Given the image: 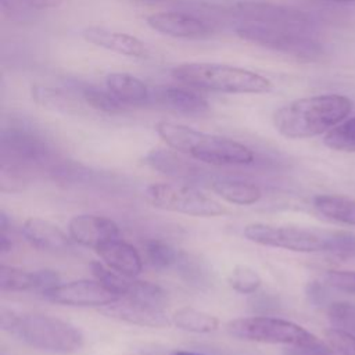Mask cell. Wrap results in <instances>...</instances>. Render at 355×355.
Wrapping results in <instances>:
<instances>
[{
  "label": "cell",
  "mask_w": 355,
  "mask_h": 355,
  "mask_svg": "<svg viewBox=\"0 0 355 355\" xmlns=\"http://www.w3.org/2000/svg\"><path fill=\"white\" fill-rule=\"evenodd\" d=\"M354 108L343 94H319L293 100L279 107L272 116L276 130L287 139H308L327 133L347 119Z\"/></svg>",
  "instance_id": "cell-1"
},
{
  "label": "cell",
  "mask_w": 355,
  "mask_h": 355,
  "mask_svg": "<svg viewBox=\"0 0 355 355\" xmlns=\"http://www.w3.org/2000/svg\"><path fill=\"white\" fill-rule=\"evenodd\" d=\"M155 130L172 150L204 164L222 166L247 165L254 161V153L250 147L225 136L166 121L158 122Z\"/></svg>",
  "instance_id": "cell-2"
},
{
  "label": "cell",
  "mask_w": 355,
  "mask_h": 355,
  "mask_svg": "<svg viewBox=\"0 0 355 355\" xmlns=\"http://www.w3.org/2000/svg\"><path fill=\"white\" fill-rule=\"evenodd\" d=\"M1 327L39 351L68 355L83 345V334L73 324L44 313H15L1 309Z\"/></svg>",
  "instance_id": "cell-3"
},
{
  "label": "cell",
  "mask_w": 355,
  "mask_h": 355,
  "mask_svg": "<svg viewBox=\"0 0 355 355\" xmlns=\"http://www.w3.org/2000/svg\"><path fill=\"white\" fill-rule=\"evenodd\" d=\"M172 76L193 89L229 94H262L272 90V82L254 71L215 62H183L171 71Z\"/></svg>",
  "instance_id": "cell-4"
},
{
  "label": "cell",
  "mask_w": 355,
  "mask_h": 355,
  "mask_svg": "<svg viewBox=\"0 0 355 355\" xmlns=\"http://www.w3.org/2000/svg\"><path fill=\"white\" fill-rule=\"evenodd\" d=\"M234 32L245 42L302 61H313L323 54L315 29L240 21Z\"/></svg>",
  "instance_id": "cell-5"
},
{
  "label": "cell",
  "mask_w": 355,
  "mask_h": 355,
  "mask_svg": "<svg viewBox=\"0 0 355 355\" xmlns=\"http://www.w3.org/2000/svg\"><path fill=\"white\" fill-rule=\"evenodd\" d=\"M226 331L239 340L265 344L302 345L319 340L294 322L270 316H250L230 320L226 324Z\"/></svg>",
  "instance_id": "cell-6"
},
{
  "label": "cell",
  "mask_w": 355,
  "mask_h": 355,
  "mask_svg": "<svg viewBox=\"0 0 355 355\" xmlns=\"http://www.w3.org/2000/svg\"><path fill=\"white\" fill-rule=\"evenodd\" d=\"M144 197L155 208L189 216L211 218L225 214L220 202L186 184L153 183L146 189Z\"/></svg>",
  "instance_id": "cell-7"
},
{
  "label": "cell",
  "mask_w": 355,
  "mask_h": 355,
  "mask_svg": "<svg viewBox=\"0 0 355 355\" xmlns=\"http://www.w3.org/2000/svg\"><path fill=\"white\" fill-rule=\"evenodd\" d=\"M243 234L248 241L255 244L295 252H318L326 250L324 234L308 229L250 223L244 227Z\"/></svg>",
  "instance_id": "cell-8"
},
{
  "label": "cell",
  "mask_w": 355,
  "mask_h": 355,
  "mask_svg": "<svg viewBox=\"0 0 355 355\" xmlns=\"http://www.w3.org/2000/svg\"><path fill=\"white\" fill-rule=\"evenodd\" d=\"M1 157L3 161H10L11 165L19 168L40 165L50 159L51 147L35 129L25 125H11L1 132Z\"/></svg>",
  "instance_id": "cell-9"
},
{
  "label": "cell",
  "mask_w": 355,
  "mask_h": 355,
  "mask_svg": "<svg viewBox=\"0 0 355 355\" xmlns=\"http://www.w3.org/2000/svg\"><path fill=\"white\" fill-rule=\"evenodd\" d=\"M50 302L68 306H107L118 301L119 295L110 291L97 280H73L60 283L42 293Z\"/></svg>",
  "instance_id": "cell-10"
},
{
  "label": "cell",
  "mask_w": 355,
  "mask_h": 355,
  "mask_svg": "<svg viewBox=\"0 0 355 355\" xmlns=\"http://www.w3.org/2000/svg\"><path fill=\"white\" fill-rule=\"evenodd\" d=\"M232 12L241 21L259 22L269 25L295 26L315 29L316 24L312 17L301 10L284 7L263 1H241L232 7Z\"/></svg>",
  "instance_id": "cell-11"
},
{
  "label": "cell",
  "mask_w": 355,
  "mask_h": 355,
  "mask_svg": "<svg viewBox=\"0 0 355 355\" xmlns=\"http://www.w3.org/2000/svg\"><path fill=\"white\" fill-rule=\"evenodd\" d=\"M147 25L162 35L179 39H205L211 36V26L197 15L183 11H161L146 18Z\"/></svg>",
  "instance_id": "cell-12"
},
{
  "label": "cell",
  "mask_w": 355,
  "mask_h": 355,
  "mask_svg": "<svg viewBox=\"0 0 355 355\" xmlns=\"http://www.w3.org/2000/svg\"><path fill=\"white\" fill-rule=\"evenodd\" d=\"M82 37L100 49L116 53L119 55L144 60L150 57V49L144 42L133 35L114 31L105 26L90 25L82 31Z\"/></svg>",
  "instance_id": "cell-13"
},
{
  "label": "cell",
  "mask_w": 355,
  "mask_h": 355,
  "mask_svg": "<svg viewBox=\"0 0 355 355\" xmlns=\"http://www.w3.org/2000/svg\"><path fill=\"white\" fill-rule=\"evenodd\" d=\"M68 234L72 241L97 250L100 245L119 239V227L110 218L82 214L69 220Z\"/></svg>",
  "instance_id": "cell-14"
},
{
  "label": "cell",
  "mask_w": 355,
  "mask_h": 355,
  "mask_svg": "<svg viewBox=\"0 0 355 355\" xmlns=\"http://www.w3.org/2000/svg\"><path fill=\"white\" fill-rule=\"evenodd\" d=\"M101 312L108 318L141 327L162 329L172 323V319L168 318L162 308H157L128 297H125V300L119 298L118 301L103 306Z\"/></svg>",
  "instance_id": "cell-15"
},
{
  "label": "cell",
  "mask_w": 355,
  "mask_h": 355,
  "mask_svg": "<svg viewBox=\"0 0 355 355\" xmlns=\"http://www.w3.org/2000/svg\"><path fill=\"white\" fill-rule=\"evenodd\" d=\"M151 104L183 115H202L208 112V101L194 89L182 86H158L151 90Z\"/></svg>",
  "instance_id": "cell-16"
},
{
  "label": "cell",
  "mask_w": 355,
  "mask_h": 355,
  "mask_svg": "<svg viewBox=\"0 0 355 355\" xmlns=\"http://www.w3.org/2000/svg\"><path fill=\"white\" fill-rule=\"evenodd\" d=\"M21 232L31 245L43 251L60 252L71 247V237L57 225L42 218H28Z\"/></svg>",
  "instance_id": "cell-17"
},
{
  "label": "cell",
  "mask_w": 355,
  "mask_h": 355,
  "mask_svg": "<svg viewBox=\"0 0 355 355\" xmlns=\"http://www.w3.org/2000/svg\"><path fill=\"white\" fill-rule=\"evenodd\" d=\"M105 87L126 108L146 107L151 104V89L135 75L111 72L105 76Z\"/></svg>",
  "instance_id": "cell-18"
},
{
  "label": "cell",
  "mask_w": 355,
  "mask_h": 355,
  "mask_svg": "<svg viewBox=\"0 0 355 355\" xmlns=\"http://www.w3.org/2000/svg\"><path fill=\"white\" fill-rule=\"evenodd\" d=\"M96 252L108 268L125 277H136L143 269V261L137 250L121 239L100 245Z\"/></svg>",
  "instance_id": "cell-19"
},
{
  "label": "cell",
  "mask_w": 355,
  "mask_h": 355,
  "mask_svg": "<svg viewBox=\"0 0 355 355\" xmlns=\"http://www.w3.org/2000/svg\"><path fill=\"white\" fill-rule=\"evenodd\" d=\"M212 190L225 201L236 205H251L259 201L261 189L247 180L219 179L212 183Z\"/></svg>",
  "instance_id": "cell-20"
},
{
  "label": "cell",
  "mask_w": 355,
  "mask_h": 355,
  "mask_svg": "<svg viewBox=\"0 0 355 355\" xmlns=\"http://www.w3.org/2000/svg\"><path fill=\"white\" fill-rule=\"evenodd\" d=\"M313 207L323 216L348 226H355V200L334 196L319 194L313 198Z\"/></svg>",
  "instance_id": "cell-21"
},
{
  "label": "cell",
  "mask_w": 355,
  "mask_h": 355,
  "mask_svg": "<svg viewBox=\"0 0 355 355\" xmlns=\"http://www.w3.org/2000/svg\"><path fill=\"white\" fill-rule=\"evenodd\" d=\"M146 164H148L151 168L176 178H190L193 173L197 172L196 166L190 164L189 161L183 159L178 155V151L175 150H166V148H154L146 155Z\"/></svg>",
  "instance_id": "cell-22"
},
{
  "label": "cell",
  "mask_w": 355,
  "mask_h": 355,
  "mask_svg": "<svg viewBox=\"0 0 355 355\" xmlns=\"http://www.w3.org/2000/svg\"><path fill=\"white\" fill-rule=\"evenodd\" d=\"M171 319L178 329L190 333H212L219 327V319L216 316L191 306L176 309Z\"/></svg>",
  "instance_id": "cell-23"
},
{
  "label": "cell",
  "mask_w": 355,
  "mask_h": 355,
  "mask_svg": "<svg viewBox=\"0 0 355 355\" xmlns=\"http://www.w3.org/2000/svg\"><path fill=\"white\" fill-rule=\"evenodd\" d=\"M79 94L87 105L104 114H118L128 110L111 94V92L107 87L101 89L94 85L85 83L79 86Z\"/></svg>",
  "instance_id": "cell-24"
},
{
  "label": "cell",
  "mask_w": 355,
  "mask_h": 355,
  "mask_svg": "<svg viewBox=\"0 0 355 355\" xmlns=\"http://www.w3.org/2000/svg\"><path fill=\"white\" fill-rule=\"evenodd\" d=\"M324 146L336 151L355 153V116L344 119L323 137Z\"/></svg>",
  "instance_id": "cell-25"
},
{
  "label": "cell",
  "mask_w": 355,
  "mask_h": 355,
  "mask_svg": "<svg viewBox=\"0 0 355 355\" xmlns=\"http://www.w3.org/2000/svg\"><path fill=\"white\" fill-rule=\"evenodd\" d=\"M0 288L1 291H28L36 288V275L17 266L1 265Z\"/></svg>",
  "instance_id": "cell-26"
},
{
  "label": "cell",
  "mask_w": 355,
  "mask_h": 355,
  "mask_svg": "<svg viewBox=\"0 0 355 355\" xmlns=\"http://www.w3.org/2000/svg\"><path fill=\"white\" fill-rule=\"evenodd\" d=\"M125 297L157 306V308H162V309L168 302V294L162 287H159L155 283L144 282V280L130 282L128 294Z\"/></svg>",
  "instance_id": "cell-27"
},
{
  "label": "cell",
  "mask_w": 355,
  "mask_h": 355,
  "mask_svg": "<svg viewBox=\"0 0 355 355\" xmlns=\"http://www.w3.org/2000/svg\"><path fill=\"white\" fill-rule=\"evenodd\" d=\"M31 93H32L33 100L37 104H40L42 107H46L49 110L69 111L73 108L72 98L61 89L35 85V86H32Z\"/></svg>",
  "instance_id": "cell-28"
},
{
  "label": "cell",
  "mask_w": 355,
  "mask_h": 355,
  "mask_svg": "<svg viewBox=\"0 0 355 355\" xmlns=\"http://www.w3.org/2000/svg\"><path fill=\"white\" fill-rule=\"evenodd\" d=\"M230 287L240 294H254L261 287V276L248 265H236L227 277Z\"/></svg>",
  "instance_id": "cell-29"
},
{
  "label": "cell",
  "mask_w": 355,
  "mask_h": 355,
  "mask_svg": "<svg viewBox=\"0 0 355 355\" xmlns=\"http://www.w3.org/2000/svg\"><path fill=\"white\" fill-rule=\"evenodd\" d=\"M144 252H146V258L148 261L150 265H153L154 268H169L172 265H176L178 259H179V254L176 252V250L169 245L168 243L162 241V240H148L144 245Z\"/></svg>",
  "instance_id": "cell-30"
},
{
  "label": "cell",
  "mask_w": 355,
  "mask_h": 355,
  "mask_svg": "<svg viewBox=\"0 0 355 355\" xmlns=\"http://www.w3.org/2000/svg\"><path fill=\"white\" fill-rule=\"evenodd\" d=\"M89 266L96 280L100 282L110 291L115 293L119 297H125L128 294L130 282L123 279L122 275H116L115 272H112V269H108L107 265H103L101 262H97V261L92 262Z\"/></svg>",
  "instance_id": "cell-31"
},
{
  "label": "cell",
  "mask_w": 355,
  "mask_h": 355,
  "mask_svg": "<svg viewBox=\"0 0 355 355\" xmlns=\"http://www.w3.org/2000/svg\"><path fill=\"white\" fill-rule=\"evenodd\" d=\"M326 250L338 257H355V234L348 232H334L324 234Z\"/></svg>",
  "instance_id": "cell-32"
},
{
  "label": "cell",
  "mask_w": 355,
  "mask_h": 355,
  "mask_svg": "<svg viewBox=\"0 0 355 355\" xmlns=\"http://www.w3.org/2000/svg\"><path fill=\"white\" fill-rule=\"evenodd\" d=\"M329 320L337 329H343L355 334V304L336 302L331 304L329 311Z\"/></svg>",
  "instance_id": "cell-33"
},
{
  "label": "cell",
  "mask_w": 355,
  "mask_h": 355,
  "mask_svg": "<svg viewBox=\"0 0 355 355\" xmlns=\"http://www.w3.org/2000/svg\"><path fill=\"white\" fill-rule=\"evenodd\" d=\"M326 338L330 347L340 355H355V334L333 327L326 330Z\"/></svg>",
  "instance_id": "cell-34"
},
{
  "label": "cell",
  "mask_w": 355,
  "mask_h": 355,
  "mask_svg": "<svg viewBox=\"0 0 355 355\" xmlns=\"http://www.w3.org/2000/svg\"><path fill=\"white\" fill-rule=\"evenodd\" d=\"M64 0H1L4 10H11L14 12H28V11H43L58 8Z\"/></svg>",
  "instance_id": "cell-35"
},
{
  "label": "cell",
  "mask_w": 355,
  "mask_h": 355,
  "mask_svg": "<svg viewBox=\"0 0 355 355\" xmlns=\"http://www.w3.org/2000/svg\"><path fill=\"white\" fill-rule=\"evenodd\" d=\"M326 282L329 286L338 291L355 294V272L351 270H329L326 273Z\"/></svg>",
  "instance_id": "cell-36"
},
{
  "label": "cell",
  "mask_w": 355,
  "mask_h": 355,
  "mask_svg": "<svg viewBox=\"0 0 355 355\" xmlns=\"http://www.w3.org/2000/svg\"><path fill=\"white\" fill-rule=\"evenodd\" d=\"M284 355H334V349L326 345L323 341L316 340L309 344L302 345H288Z\"/></svg>",
  "instance_id": "cell-37"
},
{
  "label": "cell",
  "mask_w": 355,
  "mask_h": 355,
  "mask_svg": "<svg viewBox=\"0 0 355 355\" xmlns=\"http://www.w3.org/2000/svg\"><path fill=\"white\" fill-rule=\"evenodd\" d=\"M35 275H36V288H39L42 293L60 284V276L54 270H50V269L35 270Z\"/></svg>",
  "instance_id": "cell-38"
},
{
  "label": "cell",
  "mask_w": 355,
  "mask_h": 355,
  "mask_svg": "<svg viewBox=\"0 0 355 355\" xmlns=\"http://www.w3.org/2000/svg\"><path fill=\"white\" fill-rule=\"evenodd\" d=\"M11 247H12V243H11V240L8 239V236H7V233H0V252L1 254H6V252H8L10 250H11Z\"/></svg>",
  "instance_id": "cell-39"
},
{
  "label": "cell",
  "mask_w": 355,
  "mask_h": 355,
  "mask_svg": "<svg viewBox=\"0 0 355 355\" xmlns=\"http://www.w3.org/2000/svg\"><path fill=\"white\" fill-rule=\"evenodd\" d=\"M7 227H8V218H7L4 211H0V230L3 233H6Z\"/></svg>",
  "instance_id": "cell-40"
},
{
  "label": "cell",
  "mask_w": 355,
  "mask_h": 355,
  "mask_svg": "<svg viewBox=\"0 0 355 355\" xmlns=\"http://www.w3.org/2000/svg\"><path fill=\"white\" fill-rule=\"evenodd\" d=\"M171 355H202V354H196V352H187V351H173Z\"/></svg>",
  "instance_id": "cell-41"
},
{
  "label": "cell",
  "mask_w": 355,
  "mask_h": 355,
  "mask_svg": "<svg viewBox=\"0 0 355 355\" xmlns=\"http://www.w3.org/2000/svg\"><path fill=\"white\" fill-rule=\"evenodd\" d=\"M324 1H334V3H352L355 0H324Z\"/></svg>",
  "instance_id": "cell-42"
},
{
  "label": "cell",
  "mask_w": 355,
  "mask_h": 355,
  "mask_svg": "<svg viewBox=\"0 0 355 355\" xmlns=\"http://www.w3.org/2000/svg\"><path fill=\"white\" fill-rule=\"evenodd\" d=\"M146 1H161V0H146Z\"/></svg>",
  "instance_id": "cell-43"
}]
</instances>
